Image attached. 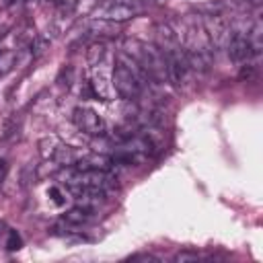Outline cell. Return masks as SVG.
<instances>
[{"instance_id":"6da1fadb","label":"cell","mask_w":263,"mask_h":263,"mask_svg":"<svg viewBox=\"0 0 263 263\" xmlns=\"http://www.w3.org/2000/svg\"><path fill=\"white\" fill-rule=\"evenodd\" d=\"M64 183H68V187H88V189H97V191H107L113 189L117 185L115 175H111L109 171H66L64 173Z\"/></svg>"},{"instance_id":"7a4b0ae2","label":"cell","mask_w":263,"mask_h":263,"mask_svg":"<svg viewBox=\"0 0 263 263\" xmlns=\"http://www.w3.org/2000/svg\"><path fill=\"white\" fill-rule=\"evenodd\" d=\"M111 86L113 90L125 99V101H132V99H138L140 92H142V80L136 76V72L132 68H127L123 62H117L113 74H111Z\"/></svg>"},{"instance_id":"3957f363","label":"cell","mask_w":263,"mask_h":263,"mask_svg":"<svg viewBox=\"0 0 263 263\" xmlns=\"http://www.w3.org/2000/svg\"><path fill=\"white\" fill-rule=\"evenodd\" d=\"M203 29L208 33V39L212 43V47H218V49H226L230 37H232V25L218 12H212L205 16L203 21Z\"/></svg>"},{"instance_id":"277c9868","label":"cell","mask_w":263,"mask_h":263,"mask_svg":"<svg viewBox=\"0 0 263 263\" xmlns=\"http://www.w3.org/2000/svg\"><path fill=\"white\" fill-rule=\"evenodd\" d=\"M72 121L80 132H84L88 136H103L105 134L103 117L90 107H76L72 113Z\"/></svg>"},{"instance_id":"5b68a950","label":"cell","mask_w":263,"mask_h":263,"mask_svg":"<svg viewBox=\"0 0 263 263\" xmlns=\"http://www.w3.org/2000/svg\"><path fill=\"white\" fill-rule=\"evenodd\" d=\"M164 62H166V78H168V82L179 86L187 78V72H189V62H187L185 49H181V45H179V47L166 51L164 53Z\"/></svg>"},{"instance_id":"8992f818","label":"cell","mask_w":263,"mask_h":263,"mask_svg":"<svg viewBox=\"0 0 263 263\" xmlns=\"http://www.w3.org/2000/svg\"><path fill=\"white\" fill-rule=\"evenodd\" d=\"M136 12H138V10H136L132 4H127V2H109V4H105V6H101V8L97 10L99 18L111 21V23L129 21V18L136 16Z\"/></svg>"},{"instance_id":"52a82bcc","label":"cell","mask_w":263,"mask_h":263,"mask_svg":"<svg viewBox=\"0 0 263 263\" xmlns=\"http://www.w3.org/2000/svg\"><path fill=\"white\" fill-rule=\"evenodd\" d=\"M226 49H228L230 60H234V62H247V60H251L255 55L247 35H242V33H232Z\"/></svg>"},{"instance_id":"ba28073f","label":"cell","mask_w":263,"mask_h":263,"mask_svg":"<svg viewBox=\"0 0 263 263\" xmlns=\"http://www.w3.org/2000/svg\"><path fill=\"white\" fill-rule=\"evenodd\" d=\"M113 166V160L111 156H103V154H82L80 160L74 164V168L78 171H109Z\"/></svg>"},{"instance_id":"9c48e42d","label":"cell","mask_w":263,"mask_h":263,"mask_svg":"<svg viewBox=\"0 0 263 263\" xmlns=\"http://www.w3.org/2000/svg\"><path fill=\"white\" fill-rule=\"evenodd\" d=\"M88 86L92 88V95L99 97V99H109V95H111V90H113V86H111V76H107V72H105L103 68H99V70L95 68Z\"/></svg>"},{"instance_id":"30bf717a","label":"cell","mask_w":263,"mask_h":263,"mask_svg":"<svg viewBox=\"0 0 263 263\" xmlns=\"http://www.w3.org/2000/svg\"><path fill=\"white\" fill-rule=\"evenodd\" d=\"M82 154H84V152H80V150H76V148H72V146L58 144L55 150H53V154H51V158H53L58 164H62V166H74V164L80 160Z\"/></svg>"},{"instance_id":"8fae6325","label":"cell","mask_w":263,"mask_h":263,"mask_svg":"<svg viewBox=\"0 0 263 263\" xmlns=\"http://www.w3.org/2000/svg\"><path fill=\"white\" fill-rule=\"evenodd\" d=\"M247 39H249V43H251V47H253V53H255V55L261 53V49H263V23H261V21H255V23L249 27Z\"/></svg>"},{"instance_id":"7c38bea8","label":"cell","mask_w":263,"mask_h":263,"mask_svg":"<svg viewBox=\"0 0 263 263\" xmlns=\"http://www.w3.org/2000/svg\"><path fill=\"white\" fill-rule=\"evenodd\" d=\"M92 220V216H90V210L88 208H74V210H68L66 214H64V222H68V224H74V226H82V224H86V222H90Z\"/></svg>"},{"instance_id":"4fadbf2b","label":"cell","mask_w":263,"mask_h":263,"mask_svg":"<svg viewBox=\"0 0 263 263\" xmlns=\"http://www.w3.org/2000/svg\"><path fill=\"white\" fill-rule=\"evenodd\" d=\"M103 58H105V43H103V41H95V43H90L88 49H86V62H88V66H97V64H101Z\"/></svg>"},{"instance_id":"5bb4252c","label":"cell","mask_w":263,"mask_h":263,"mask_svg":"<svg viewBox=\"0 0 263 263\" xmlns=\"http://www.w3.org/2000/svg\"><path fill=\"white\" fill-rule=\"evenodd\" d=\"M12 66H16V51L0 53V74H6L8 70H12Z\"/></svg>"},{"instance_id":"9a60e30c","label":"cell","mask_w":263,"mask_h":263,"mask_svg":"<svg viewBox=\"0 0 263 263\" xmlns=\"http://www.w3.org/2000/svg\"><path fill=\"white\" fill-rule=\"evenodd\" d=\"M21 247H23V240H21L18 232H16V230H8V238H6V249H8V251H18Z\"/></svg>"},{"instance_id":"2e32d148","label":"cell","mask_w":263,"mask_h":263,"mask_svg":"<svg viewBox=\"0 0 263 263\" xmlns=\"http://www.w3.org/2000/svg\"><path fill=\"white\" fill-rule=\"evenodd\" d=\"M47 45H49V43H47L45 39H35V45H31V47H33V55H41V53L47 49Z\"/></svg>"},{"instance_id":"e0dca14e","label":"cell","mask_w":263,"mask_h":263,"mask_svg":"<svg viewBox=\"0 0 263 263\" xmlns=\"http://www.w3.org/2000/svg\"><path fill=\"white\" fill-rule=\"evenodd\" d=\"M199 255L197 253H191V251H183V253H177L175 255V261H195Z\"/></svg>"},{"instance_id":"ac0fdd59","label":"cell","mask_w":263,"mask_h":263,"mask_svg":"<svg viewBox=\"0 0 263 263\" xmlns=\"http://www.w3.org/2000/svg\"><path fill=\"white\" fill-rule=\"evenodd\" d=\"M234 2L242 8H257V6H261L263 0H234Z\"/></svg>"},{"instance_id":"d6986e66","label":"cell","mask_w":263,"mask_h":263,"mask_svg":"<svg viewBox=\"0 0 263 263\" xmlns=\"http://www.w3.org/2000/svg\"><path fill=\"white\" fill-rule=\"evenodd\" d=\"M6 175H8V160L0 158V183L6 179Z\"/></svg>"},{"instance_id":"ffe728a7","label":"cell","mask_w":263,"mask_h":263,"mask_svg":"<svg viewBox=\"0 0 263 263\" xmlns=\"http://www.w3.org/2000/svg\"><path fill=\"white\" fill-rule=\"evenodd\" d=\"M49 195L53 197V201H55L58 205H62V203H64V199H62V193H60L55 187H51V189H49Z\"/></svg>"},{"instance_id":"44dd1931","label":"cell","mask_w":263,"mask_h":263,"mask_svg":"<svg viewBox=\"0 0 263 263\" xmlns=\"http://www.w3.org/2000/svg\"><path fill=\"white\" fill-rule=\"evenodd\" d=\"M136 259H142V261H156V257H152V255H134L132 261H136Z\"/></svg>"}]
</instances>
